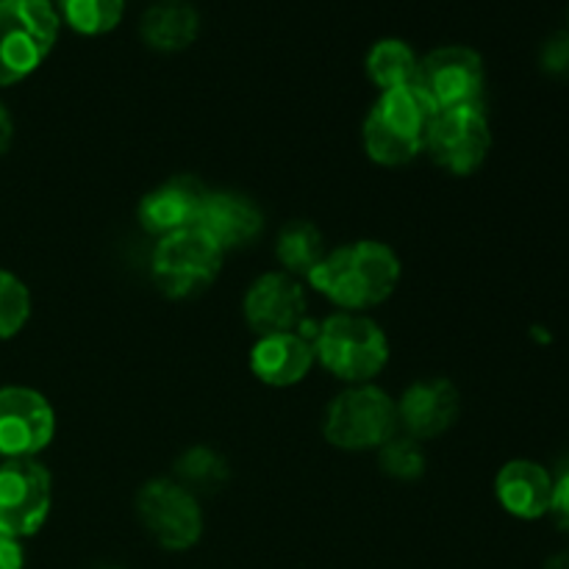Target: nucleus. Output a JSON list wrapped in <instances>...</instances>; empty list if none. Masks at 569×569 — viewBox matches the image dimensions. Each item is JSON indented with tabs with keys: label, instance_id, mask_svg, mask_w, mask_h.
I'll list each match as a JSON object with an SVG mask.
<instances>
[{
	"label": "nucleus",
	"instance_id": "nucleus-1",
	"mask_svg": "<svg viewBox=\"0 0 569 569\" xmlns=\"http://www.w3.org/2000/svg\"><path fill=\"white\" fill-rule=\"evenodd\" d=\"M400 259L383 242H356L326 253L309 272V283L331 303L348 311H365L383 303L398 289Z\"/></svg>",
	"mask_w": 569,
	"mask_h": 569
},
{
	"label": "nucleus",
	"instance_id": "nucleus-18",
	"mask_svg": "<svg viewBox=\"0 0 569 569\" xmlns=\"http://www.w3.org/2000/svg\"><path fill=\"white\" fill-rule=\"evenodd\" d=\"M139 31L153 50L176 53V50L189 48L198 39L200 17L194 6L183 3V0H161L144 11Z\"/></svg>",
	"mask_w": 569,
	"mask_h": 569
},
{
	"label": "nucleus",
	"instance_id": "nucleus-21",
	"mask_svg": "<svg viewBox=\"0 0 569 569\" xmlns=\"http://www.w3.org/2000/svg\"><path fill=\"white\" fill-rule=\"evenodd\" d=\"M176 476L181 481L183 489L189 492H214L222 483L228 481L231 470H228L226 456L217 453V450L198 445V448H189L181 459L176 461Z\"/></svg>",
	"mask_w": 569,
	"mask_h": 569
},
{
	"label": "nucleus",
	"instance_id": "nucleus-13",
	"mask_svg": "<svg viewBox=\"0 0 569 569\" xmlns=\"http://www.w3.org/2000/svg\"><path fill=\"white\" fill-rule=\"evenodd\" d=\"M206 198H209V189L198 178H170L153 192L144 194L142 203H139V222H142L144 231L159 233V237L198 228Z\"/></svg>",
	"mask_w": 569,
	"mask_h": 569
},
{
	"label": "nucleus",
	"instance_id": "nucleus-11",
	"mask_svg": "<svg viewBox=\"0 0 569 569\" xmlns=\"http://www.w3.org/2000/svg\"><path fill=\"white\" fill-rule=\"evenodd\" d=\"M56 433L53 406L42 392L28 387L0 389V456L33 459Z\"/></svg>",
	"mask_w": 569,
	"mask_h": 569
},
{
	"label": "nucleus",
	"instance_id": "nucleus-12",
	"mask_svg": "<svg viewBox=\"0 0 569 569\" xmlns=\"http://www.w3.org/2000/svg\"><path fill=\"white\" fill-rule=\"evenodd\" d=\"M242 309L244 320L259 337L287 333L303 326L306 292L289 272H267L248 289Z\"/></svg>",
	"mask_w": 569,
	"mask_h": 569
},
{
	"label": "nucleus",
	"instance_id": "nucleus-4",
	"mask_svg": "<svg viewBox=\"0 0 569 569\" xmlns=\"http://www.w3.org/2000/svg\"><path fill=\"white\" fill-rule=\"evenodd\" d=\"M61 17L50 0H0V87L42 67L59 39Z\"/></svg>",
	"mask_w": 569,
	"mask_h": 569
},
{
	"label": "nucleus",
	"instance_id": "nucleus-29",
	"mask_svg": "<svg viewBox=\"0 0 569 569\" xmlns=\"http://www.w3.org/2000/svg\"><path fill=\"white\" fill-rule=\"evenodd\" d=\"M545 569H569V550L567 553H556L553 559H548Z\"/></svg>",
	"mask_w": 569,
	"mask_h": 569
},
{
	"label": "nucleus",
	"instance_id": "nucleus-15",
	"mask_svg": "<svg viewBox=\"0 0 569 569\" xmlns=\"http://www.w3.org/2000/svg\"><path fill=\"white\" fill-rule=\"evenodd\" d=\"M198 228L226 253L253 242L264 228V214L250 198L237 192H209Z\"/></svg>",
	"mask_w": 569,
	"mask_h": 569
},
{
	"label": "nucleus",
	"instance_id": "nucleus-28",
	"mask_svg": "<svg viewBox=\"0 0 569 569\" xmlns=\"http://www.w3.org/2000/svg\"><path fill=\"white\" fill-rule=\"evenodd\" d=\"M11 139H14V122H11V114L6 111V106L0 103V156L9 150Z\"/></svg>",
	"mask_w": 569,
	"mask_h": 569
},
{
	"label": "nucleus",
	"instance_id": "nucleus-25",
	"mask_svg": "<svg viewBox=\"0 0 569 569\" xmlns=\"http://www.w3.org/2000/svg\"><path fill=\"white\" fill-rule=\"evenodd\" d=\"M539 61H542V70L550 72V76H567L569 72V33L559 31L542 44V53H539Z\"/></svg>",
	"mask_w": 569,
	"mask_h": 569
},
{
	"label": "nucleus",
	"instance_id": "nucleus-26",
	"mask_svg": "<svg viewBox=\"0 0 569 569\" xmlns=\"http://www.w3.org/2000/svg\"><path fill=\"white\" fill-rule=\"evenodd\" d=\"M556 526L569 537V470L561 472L559 481H553V503H550Z\"/></svg>",
	"mask_w": 569,
	"mask_h": 569
},
{
	"label": "nucleus",
	"instance_id": "nucleus-10",
	"mask_svg": "<svg viewBox=\"0 0 569 569\" xmlns=\"http://www.w3.org/2000/svg\"><path fill=\"white\" fill-rule=\"evenodd\" d=\"M50 472L33 459H6L0 465V533L33 537L50 515Z\"/></svg>",
	"mask_w": 569,
	"mask_h": 569
},
{
	"label": "nucleus",
	"instance_id": "nucleus-8",
	"mask_svg": "<svg viewBox=\"0 0 569 569\" xmlns=\"http://www.w3.org/2000/svg\"><path fill=\"white\" fill-rule=\"evenodd\" d=\"M137 515L144 531L172 553H181V550L198 545L200 533H203V515H200L194 495L167 478H156L139 489Z\"/></svg>",
	"mask_w": 569,
	"mask_h": 569
},
{
	"label": "nucleus",
	"instance_id": "nucleus-3",
	"mask_svg": "<svg viewBox=\"0 0 569 569\" xmlns=\"http://www.w3.org/2000/svg\"><path fill=\"white\" fill-rule=\"evenodd\" d=\"M315 359L348 383H370L389 365V339L376 320L356 311L333 315L317 328Z\"/></svg>",
	"mask_w": 569,
	"mask_h": 569
},
{
	"label": "nucleus",
	"instance_id": "nucleus-27",
	"mask_svg": "<svg viewBox=\"0 0 569 569\" xmlns=\"http://www.w3.org/2000/svg\"><path fill=\"white\" fill-rule=\"evenodd\" d=\"M26 567V553H22L20 539H11L0 533V569H22Z\"/></svg>",
	"mask_w": 569,
	"mask_h": 569
},
{
	"label": "nucleus",
	"instance_id": "nucleus-2",
	"mask_svg": "<svg viewBox=\"0 0 569 569\" xmlns=\"http://www.w3.org/2000/svg\"><path fill=\"white\" fill-rule=\"evenodd\" d=\"M437 111L417 92L400 87L381 92L365 120V148L372 161L383 167H403L426 150L428 126Z\"/></svg>",
	"mask_w": 569,
	"mask_h": 569
},
{
	"label": "nucleus",
	"instance_id": "nucleus-16",
	"mask_svg": "<svg viewBox=\"0 0 569 569\" xmlns=\"http://www.w3.org/2000/svg\"><path fill=\"white\" fill-rule=\"evenodd\" d=\"M315 365V345L306 333L287 331L261 337L250 350V370L267 387H295Z\"/></svg>",
	"mask_w": 569,
	"mask_h": 569
},
{
	"label": "nucleus",
	"instance_id": "nucleus-17",
	"mask_svg": "<svg viewBox=\"0 0 569 569\" xmlns=\"http://www.w3.org/2000/svg\"><path fill=\"white\" fill-rule=\"evenodd\" d=\"M495 492L500 506L520 520H539L550 515L553 503V478L542 465L528 459H515L503 465L495 478Z\"/></svg>",
	"mask_w": 569,
	"mask_h": 569
},
{
	"label": "nucleus",
	"instance_id": "nucleus-19",
	"mask_svg": "<svg viewBox=\"0 0 569 569\" xmlns=\"http://www.w3.org/2000/svg\"><path fill=\"white\" fill-rule=\"evenodd\" d=\"M417 67H420V59L403 39H381L367 53V76L381 92L411 87L417 78Z\"/></svg>",
	"mask_w": 569,
	"mask_h": 569
},
{
	"label": "nucleus",
	"instance_id": "nucleus-20",
	"mask_svg": "<svg viewBox=\"0 0 569 569\" xmlns=\"http://www.w3.org/2000/svg\"><path fill=\"white\" fill-rule=\"evenodd\" d=\"M276 256L289 276H306L326 259V244L322 233L315 222L292 220L281 231L276 244Z\"/></svg>",
	"mask_w": 569,
	"mask_h": 569
},
{
	"label": "nucleus",
	"instance_id": "nucleus-5",
	"mask_svg": "<svg viewBox=\"0 0 569 569\" xmlns=\"http://www.w3.org/2000/svg\"><path fill=\"white\" fill-rule=\"evenodd\" d=\"M398 406L383 389L359 383L339 395L326 415V439L342 450L383 448L398 431Z\"/></svg>",
	"mask_w": 569,
	"mask_h": 569
},
{
	"label": "nucleus",
	"instance_id": "nucleus-23",
	"mask_svg": "<svg viewBox=\"0 0 569 569\" xmlns=\"http://www.w3.org/2000/svg\"><path fill=\"white\" fill-rule=\"evenodd\" d=\"M31 317V295L14 272L0 270V342L17 337Z\"/></svg>",
	"mask_w": 569,
	"mask_h": 569
},
{
	"label": "nucleus",
	"instance_id": "nucleus-7",
	"mask_svg": "<svg viewBox=\"0 0 569 569\" xmlns=\"http://www.w3.org/2000/svg\"><path fill=\"white\" fill-rule=\"evenodd\" d=\"M483 59L465 44H445L431 50L417 67L415 87L433 111L481 106L483 94Z\"/></svg>",
	"mask_w": 569,
	"mask_h": 569
},
{
	"label": "nucleus",
	"instance_id": "nucleus-24",
	"mask_svg": "<svg viewBox=\"0 0 569 569\" xmlns=\"http://www.w3.org/2000/svg\"><path fill=\"white\" fill-rule=\"evenodd\" d=\"M381 467L387 476L400 481H415L426 472V453L420 442L411 437H392L381 448Z\"/></svg>",
	"mask_w": 569,
	"mask_h": 569
},
{
	"label": "nucleus",
	"instance_id": "nucleus-6",
	"mask_svg": "<svg viewBox=\"0 0 569 569\" xmlns=\"http://www.w3.org/2000/svg\"><path fill=\"white\" fill-rule=\"evenodd\" d=\"M222 267V250L200 228L167 233L150 259V276L167 298H192L203 292Z\"/></svg>",
	"mask_w": 569,
	"mask_h": 569
},
{
	"label": "nucleus",
	"instance_id": "nucleus-9",
	"mask_svg": "<svg viewBox=\"0 0 569 569\" xmlns=\"http://www.w3.org/2000/svg\"><path fill=\"white\" fill-rule=\"evenodd\" d=\"M492 148V131L483 114V106H459L437 111L428 126L426 150L442 170L453 176H470Z\"/></svg>",
	"mask_w": 569,
	"mask_h": 569
},
{
	"label": "nucleus",
	"instance_id": "nucleus-14",
	"mask_svg": "<svg viewBox=\"0 0 569 569\" xmlns=\"http://www.w3.org/2000/svg\"><path fill=\"white\" fill-rule=\"evenodd\" d=\"M461 409L459 389L448 378H431L406 389L398 406V422L411 439H433L448 431Z\"/></svg>",
	"mask_w": 569,
	"mask_h": 569
},
{
	"label": "nucleus",
	"instance_id": "nucleus-22",
	"mask_svg": "<svg viewBox=\"0 0 569 569\" xmlns=\"http://www.w3.org/2000/svg\"><path fill=\"white\" fill-rule=\"evenodd\" d=\"M126 0H59V17L83 37H100L120 26Z\"/></svg>",
	"mask_w": 569,
	"mask_h": 569
}]
</instances>
